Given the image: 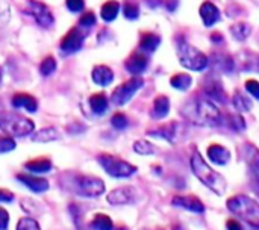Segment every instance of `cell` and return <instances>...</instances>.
Instances as JSON below:
<instances>
[{"mask_svg": "<svg viewBox=\"0 0 259 230\" xmlns=\"http://www.w3.org/2000/svg\"><path fill=\"white\" fill-rule=\"evenodd\" d=\"M181 114L184 118H187L190 123L196 126H205V127H217L222 126V117L219 106L214 103V100L203 96H194L193 99L187 100L184 106L181 108Z\"/></svg>", "mask_w": 259, "mask_h": 230, "instance_id": "cell-1", "label": "cell"}, {"mask_svg": "<svg viewBox=\"0 0 259 230\" xmlns=\"http://www.w3.org/2000/svg\"><path fill=\"white\" fill-rule=\"evenodd\" d=\"M59 185L80 197H99L105 193V182L99 177L79 174V173H64L59 177Z\"/></svg>", "mask_w": 259, "mask_h": 230, "instance_id": "cell-2", "label": "cell"}, {"mask_svg": "<svg viewBox=\"0 0 259 230\" xmlns=\"http://www.w3.org/2000/svg\"><path fill=\"white\" fill-rule=\"evenodd\" d=\"M190 165H191V170H193L194 176H196L203 185H206L211 191H214L217 196H223V194L226 193V190H228V182H226V179H225L220 173L214 171V170L205 162V159L200 156V153L194 152V153L191 155Z\"/></svg>", "mask_w": 259, "mask_h": 230, "instance_id": "cell-3", "label": "cell"}, {"mask_svg": "<svg viewBox=\"0 0 259 230\" xmlns=\"http://www.w3.org/2000/svg\"><path fill=\"white\" fill-rule=\"evenodd\" d=\"M226 206L234 215L246 221L249 226L259 229V203L256 200L250 199L249 196L240 194L231 197L226 202Z\"/></svg>", "mask_w": 259, "mask_h": 230, "instance_id": "cell-4", "label": "cell"}, {"mask_svg": "<svg viewBox=\"0 0 259 230\" xmlns=\"http://www.w3.org/2000/svg\"><path fill=\"white\" fill-rule=\"evenodd\" d=\"M178 58L182 67L193 70V71H202L208 67V56L196 49L194 45L188 44L184 36L178 38Z\"/></svg>", "mask_w": 259, "mask_h": 230, "instance_id": "cell-5", "label": "cell"}, {"mask_svg": "<svg viewBox=\"0 0 259 230\" xmlns=\"http://www.w3.org/2000/svg\"><path fill=\"white\" fill-rule=\"evenodd\" d=\"M35 124L30 118L21 117L18 114L0 112V130L12 138H23L33 132Z\"/></svg>", "mask_w": 259, "mask_h": 230, "instance_id": "cell-6", "label": "cell"}, {"mask_svg": "<svg viewBox=\"0 0 259 230\" xmlns=\"http://www.w3.org/2000/svg\"><path fill=\"white\" fill-rule=\"evenodd\" d=\"M97 161L109 176L117 177V179L131 177L137 173L135 165H132L127 161H123L117 156H112V155H100L97 158Z\"/></svg>", "mask_w": 259, "mask_h": 230, "instance_id": "cell-7", "label": "cell"}, {"mask_svg": "<svg viewBox=\"0 0 259 230\" xmlns=\"http://www.w3.org/2000/svg\"><path fill=\"white\" fill-rule=\"evenodd\" d=\"M143 85H144V80H143L141 77H132V79L126 80L124 83H121L120 86H117V88L114 89V93H112V96H111L112 103L117 105V106L126 105V103L135 96V93H137Z\"/></svg>", "mask_w": 259, "mask_h": 230, "instance_id": "cell-8", "label": "cell"}, {"mask_svg": "<svg viewBox=\"0 0 259 230\" xmlns=\"http://www.w3.org/2000/svg\"><path fill=\"white\" fill-rule=\"evenodd\" d=\"M24 9H26V12L29 15H32L35 18V21L41 27H50L53 24V21H55L52 11L42 2H38V0H26V8Z\"/></svg>", "mask_w": 259, "mask_h": 230, "instance_id": "cell-9", "label": "cell"}, {"mask_svg": "<svg viewBox=\"0 0 259 230\" xmlns=\"http://www.w3.org/2000/svg\"><path fill=\"white\" fill-rule=\"evenodd\" d=\"M243 156L247 162L249 167V174H250V185L252 190L259 188V150L256 146L246 143L243 146Z\"/></svg>", "mask_w": 259, "mask_h": 230, "instance_id": "cell-10", "label": "cell"}, {"mask_svg": "<svg viewBox=\"0 0 259 230\" xmlns=\"http://www.w3.org/2000/svg\"><path fill=\"white\" fill-rule=\"evenodd\" d=\"M85 36H87V30L79 29V27L70 29L68 33L61 39V45H59L61 52L64 55H70V53H74V52L80 50Z\"/></svg>", "mask_w": 259, "mask_h": 230, "instance_id": "cell-11", "label": "cell"}, {"mask_svg": "<svg viewBox=\"0 0 259 230\" xmlns=\"http://www.w3.org/2000/svg\"><path fill=\"white\" fill-rule=\"evenodd\" d=\"M108 203L112 206H120V205H132L137 202V193L132 187H121L114 191H111L106 197Z\"/></svg>", "mask_w": 259, "mask_h": 230, "instance_id": "cell-12", "label": "cell"}, {"mask_svg": "<svg viewBox=\"0 0 259 230\" xmlns=\"http://www.w3.org/2000/svg\"><path fill=\"white\" fill-rule=\"evenodd\" d=\"M171 205L173 206H178V208H182V209H187L190 212H194V214H203L205 212V205L194 196H178V197H173L171 200Z\"/></svg>", "mask_w": 259, "mask_h": 230, "instance_id": "cell-13", "label": "cell"}, {"mask_svg": "<svg viewBox=\"0 0 259 230\" xmlns=\"http://www.w3.org/2000/svg\"><path fill=\"white\" fill-rule=\"evenodd\" d=\"M17 179L26 185L32 193H36V194H41V193H46L49 188H50V183L47 179L44 177H39V176H30V174H17Z\"/></svg>", "mask_w": 259, "mask_h": 230, "instance_id": "cell-14", "label": "cell"}, {"mask_svg": "<svg viewBox=\"0 0 259 230\" xmlns=\"http://www.w3.org/2000/svg\"><path fill=\"white\" fill-rule=\"evenodd\" d=\"M203 94L214 102H220V103L226 102V93L219 79L208 77V80L205 82V86H203Z\"/></svg>", "mask_w": 259, "mask_h": 230, "instance_id": "cell-15", "label": "cell"}, {"mask_svg": "<svg viewBox=\"0 0 259 230\" xmlns=\"http://www.w3.org/2000/svg\"><path fill=\"white\" fill-rule=\"evenodd\" d=\"M178 130H179V124L176 121H173V123H168L165 126L158 127L156 130H149L147 135L149 136H158V138H162V140L175 144L178 141Z\"/></svg>", "mask_w": 259, "mask_h": 230, "instance_id": "cell-16", "label": "cell"}, {"mask_svg": "<svg viewBox=\"0 0 259 230\" xmlns=\"http://www.w3.org/2000/svg\"><path fill=\"white\" fill-rule=\"evenodd\" d=\"M199 12H200L202 21H203V24L206 27L214 26L219 21V18H220V11H219V8L212 2H203L200 5Z\"/></svg>", "mask_w": 259, "mask_h": 230, "instance_id": "cell-17", "label": "cell"}, {"mask_svg": "<svg viewBox=\"0 0 259 230\" xmlns=\"http://www.w3.org/2000/svg\"><path fill=\"white\" fill-rule=\"evenodd\" d=\"M126 70L132 74H141L149 65V58L144 53H134L126 61Z\"/></svg>", "mask_w": 259, "mask_h": 230, "instance_id": "cell-18", "label": "cell"}, {"mask_svg": "<svg viewBox=\"0 0 259 230\" xmlns=\"http://www.w3.org/2000/svg\"><path fill=\"white\" fill-rule=\"evenodd\" d=\"M208 158L212 164L226 165L231 161V152L220 144H212L208 147Z\"/></svg>", "mask_w": 259, "mask_h": 230, "instance_id": "cell-19", "label": "cell"}, {"mask_svg": "<svg viewBox=\"0 0 259 230\" xmlns=\"http://www.w3.org/2000/svg\"><path fill=\"white\" fill-rule=\"evenodd\" d=\"M12 106L15 108H23L27 112H35L38 109V102L33 96L30 94H24V93H18L12 97Z\"/></svg>", "mask_w": 259, "mask_h": 230, "instance_id": "cell-20", "label": "cell"}, {"mask_svg": "<svg viewBox=\"0 0 259 230\" xmlns=\"http://www.w3.org/2000/svg\"><path fill=\"white\" fill-rule=\"evenodd\" d=\"M93 80L100 86H108L114 80V71L106 65H97L93 70Z\"/></svg>", "mask_w": 259, "mask_h": 230, "instance_id": "cell-21", "label": "cell"}, {"mask_svg": "<svg viewBox=\"0 0 259 230\" xmlns=\"http://www.w3.org/2000/svg\"><path fill=\"white\" fill-rule=\"evenodd\" d=\"M170 112V100L167 96H158L153 100V108H152V117L155 120H161L164 117H167Z\"/></svg>", "mask_w": 259, "mask_h": 230, "instance_id": "cell-22", "label": "cell"}, {"mask_svg": "<svg viewBox=\"0 0 259 230\" xmlns=\"http://www.w3.org/2000/svg\"><path fill=\"white\" fill-rule=\"evenodd\" d=\"M222 124L228 126L234 132H244L246 130V121L238 114H226L222 117Z\"/></svg>", "mask_w": 259, "mask_h": 230, "instance_id": "cell-23", "label": "cell"}, {"mask_svg": "<svg viewBox=\"0 0 259 230\" xmlns=\"http://www.w3.org/2000/svg\"><path fill=\"white\" fill-rule=\"evenodd\" d=\"M61 133L55 129V127H44L38 132L33 133L32 140L35 143H50V141H56L59 140Z\"/></svg>", "mask_w": 259, "mask_h": 230, "instance_id": "cell-24", "label": "cell"}, {"mask_svg": "<svg viewBox=\"0 0 259 230\" xmlns=\"http://www.w3.org/2000/svg\"><path fill=\"white\" fill-rule=\"evenodd\" d=\"M90 108L97 115L105 114L106 109H108V99H106V96L102 94V93L100 94H93L90 97Z\"/></svg>", "mask_w": 259, "mask_h": 230, "instance_id": "cell-25", "label": "cell"}, {"mask_svg": "<svg viewBox=\"0 0 259 230\" xmlns=\"http://www.w3.org/2000/svg\"><path fill=\"white\" fill-rule=\"evenodd\" d=\"M26 168L32 173H49L52 170V162L50 159L47 158H38V159H33V161H29L26 162Z\"/></svg>", "mask_w": 259, "mask_h": 230, "instance_id": "cell-26", "label": "cell"}, {"mask_svg": "<svg viewBox=\"0 0 259 230\" xmlns=\"http://www.w3.org/2000/svg\"><path fill=\"white\" fill-rule=\"evenodd\" d=\"M118 12H120V3L115 2V0L106 2V3L102 6V9H100V15H102V18H103L105 21H114V20L117 18Z\"/></svg>", "mask_w": 259, "mask_h": 230, "instance_id": "cell-27", "label": "cell"}, {"mask_svg": "<svg viewBox=\"0 0 259 230\" xmlns=\"http://www.w3.org/2000/svg\"><path fill=\"white\" fill-rule=\"evenodd\" d=\"M170 85L179 91H187L193 85V77L185 73H178L170 79Z\"/></svg>", "mask_w": 259, "mask_h": 230, "instance_id": "cell-28", "label": "cell"}, {"mask_svg": "<svg viewBox=\"0 0 259 230\" xmlns=\"http://www.w3.org/2000/svg\"><path fill=\"white\" fill-rule=\"evenodd\" d=\"M159 42H161V38L158 35H155V33H144L141 36V39H140V47H141V50L150 53V52H155L158 49Z\"/></svg>", "mask_w": 259, "mask_h": 230, "instance_id": "cell-29", "label": "cell"}, {"mask_svg": "<svg viewBox=\"0 0 259 230\" xmlns=\"http://www.w3.org/2000/svg\"><path fill=\"white\" fill-rule=\"evenodd\" d=\"M214 65H215V68L217 70H220V71H225V73H231L232 70H234V67H235V62H234V59L229 56V55H215L214 56Z\"/></svg>", "mask_w": 259, "mask_h": 230, "instance_id": "cell-30", "label": "cell"}, {"mask_svg": "<svg viewBox=\"0 0 259 230\" xmlns=\"http://www.w3.org/2000/svg\"><path fill=\"white\" fill-rule=\"evenodd\" d=\"M250 32H252V27L247 23H243V21H240V23H237V24H234L231 27V33L237 41H246L247 36L250 35Z\"/></svg>", "mask_w": 259, "mask_h": 230, "instance_id": "cell-31", "label": "cell"}, {"mask_svg": "<svg viewBox=\"0 0 259 230\" xmlns=\"http://www.w3.org/2000/svg\"><path fill=\"white\" fill-rule=\"evenodd\" d=\"M91 229L94 230H114V223L108 215L97 214L91 221Z\"/></svg>", "mask_w": 259, "mask_h": 230, "instance_id": "cell-32", "label": "cell"}, {"mask_svg": "<svg viewBox=\"0 0 259 230\" xmlns=\"http://www.w3.org/2000/svg\"><path fill=\"white\" fill-rule=\"evenodd\" d=\"M232 103H234V106H235L238 111H241V112H247V111H250L252 106H253L252 102H250L244 94H241V93H235V94H234Z\"/></svg>", "mask_w": 259, "mask_h": 230, "instance_id": "cell-33", "label": "cell"}, {"mask_svg": "<svg viewBox=\"0 0 259 230\" xmlns=\"http://www.w3.org/2000/svg\"><path fill=\"white\" fill-rule=\"evenodd\" d=\"M134 150L138 155H155L156 153L155 146L146 140H138L137 143H134Z\"/></svg>", "mask_w": 259, "mask_h": 230, "instance_id": "cell-34", "label": "cell"}, {"mask_svg": "<svg viewBox=\"0 0 259 230\" xmlns=\"http://www.w3.org/2000/svg\"><path fill=\"white\" fill-rule=\"evenodd\" d=\"M55 70H56V61L53 56H47L39 65V71L42 76H50V74H53Z\"/></svg>", "mask_w": 259, "mask_h": 230, "instance_id": "cell-35", "label": "cell"}, {"mask_svg": "<svg viewBox=\"0 0 259 230\" xmlns=\"http://www.w3.org/2000/svg\"><path fill=\"white\" fill-rule=\"evenodd\" d=\"M70 215L73 218V224L76 230H85L83 229V221H82V211L77 205H70Z\"/></svg>", "mask_w": 259, "mask_h": 230, "instance_id": "cell-36", "label": "cell"}, {"mask_svg": "<svg viewBox=\"0 0 259 230\" xmlns=\"http://www.w3.org/2000/svg\"><path fill=\"white\" fill-rule=\"evenodd\" d=\"M123 14L127 20H137L138 15H140V8L135 5V3H124L123 6Z\"/></svg>", "mask_w": 259, "mask_h": 230, "instance_id": "cell-37", "label": "cell"}, {"mask_svg": "<svg viewBox=\"0 0 259 230\" xmlns=\"http://www.w3.org/2000/svg\"><path fill=\"white\" fill-rule=\"evenodd\" d=\"M17 230H41L39 224L33 220V218H29V217H24L18 221L17 224Z\"/></svg>", "mask_w": 259, "mask_h": 230, "instance_id": "cell-38", "label": "cell"}, {"mask_svg": "<svg viewBox=\"0 0 259 230\" xmlns=\"http://www.w3.org/2000/svg\"><path fill=\"white\" fill-rule=\"evenodd\" d=\"M111 124H112L115 129L123 130V129L127 127L129 120H127V117H126L124 114H115V115H112V118H111Z\"/></svg>", "mask_w": 259, "mask_h": 230, "instance_id": "cell-39", "label": "cell"}, {"mask_svg": "<svg viewBox=\"0 0 259 230\" xmlns=\"http://www.w3.org/2000/svg\"><path fill=\"white\" fill-rule=\"evenodd\" d=\"M15 147H17V144H15V140H12V136L11 138H0V153L12 152Z\"/></svg>", "mask_w": 259, "mask_h": 230, "instance_id": "cell-40", "label": "cell"}, {"mask_svg": "<svg viewBox=\"0 0 259 230\" xmlns=\"http://www.w3.org/2000/svg\"><path fill=\"white\" fill-rule=\"evenodd\" d=\"M79 24H80L82 27H85V29L94 26V24H96V15H94L93 12H85V14L80 17Z\"/></svg>", "mask_w": 259, "mask_h": 230, "instance_id": "cell-41", "label": "cell"}, {"mask_svg": "<svg viewBox=\"0 0 259 230\" xmlns=\"http://www.w3.org/2000/svg\"><path fill=\"white\" fill-rule=\"evenodd\" d=\"M246 89H247V93L250 94V96H253L255 99H258L259 100V82L258 80H255V79H249L247 82H246Z\"/></svg>", "mask_w": 259, "mask_h": 230, "instance_id": "cell-42", "label": "cell"}, {"mask_svg": "<svg viewBox=\"0 0 259 230\" xmlns=\"http://www.w3.org/2000/svg\"><path fill=\"white\" fill-rule=\"evenodd\" d=\"M8 21H9V8L3 0H0V27L5 26Z\"/></svg>", "mask_w": 259, "mask_h": 230, "instance_id": "cell-43", "label": "cell"}, {"mask_svg": "<svg viewBox=\"0 0 259 230\" xmlns=\"http://www.w3.org/2000/svg\"><path fill=\"white\" fill-rule=\"evenodd\" d=\"M65 3L71 12H80L85 6V0H65Z\"/></svg>", "mask_w": 259, "mask_h": 230, "instance_id": "cell-44", "label": "cell"}, {"mask_svg": "<svg viewBox=\"0 0 259 230\" xmlns=\"http://www.w3.org/2000/svg\"><path fill=\"white\" fill-rule=\"evenodd\" d=\"M9 226V214L6 209L0 208V230H6Z\"/></svg>", "mask_w": 259, "mask_h": 230, "instance_id": "cell-45", "label": "cell"}, {"mask_svg": "<svg viewBox=\"0 0 259 230\" xmlns=\"http://www.w3.org/2000/svg\"><path fill=\"white\" fill-rule=\"evenodd\" d=\"M14 200V194L8 190H0V203H9Z\"/></svg>", "mask_w": 259, "mask_h": 230, "instance_id": "cell-46", "label": "cell"}, {"mask_svg": "<svg viewBox=\"0 0 259 230\" xmlns=\"http://www.w3.org/2000/svg\"><path fill=\"white\" fill-rule=\"evenodd\" d=\"M226 227H228V230H244L243 229V226H241L238 221H235V220H228Z\"/></svg>", "mask_w": 259, "mask_h": 230, "instance_id": "cell-47", "label": "cell"}, {"mask_svg": "<svg viewBox=\"0 0 259 230\" xmlns=\"http://www.w3.org/2000/svg\"><path fill=\"white\" fill-rule=\"evenodd\" d=\"M211 41H212V42H215V44L223 42V36H222V33H219V32L212 33V35H211Z\"/></svg>", "mask_w": 259, "mask_h": 230, "instance_id": "cell-48", "label": "cell"}, {"mask_svg": "<svg viewBox=\"0 0 259 230\" xmlns=\"http://www.w3.org/2000/svg\"><path fill=\"white\" fill-rule=\"evenodd\" d=\"M253 193H255V194L259 197V188H253Z\"/></svg>", "mask_w": 259, "mask_h": 230, "instance_id": "cell-49", "label": "cell"}, {"mask_svg": "<svg viewBox=\"0 0 259 230\" xmlns=\"http://www.w3.org/2000/svg\"><path fill=\"white\" fill-rule=\"evenodd\" d=\"M0 82H2V68H0Z\"/></svg>", "mask_w": 259, "mask_h": 230, "instance_id": "cell-50", "label": "cell"}, {"mask_svg": "<svg viewBox=\"0 0 259 230\" xmlns=\"http://www.w3.org/2000/svg\"><path fill=\"white\" fill-rule=\"evenodd\" d=\"M143 230H150V229H143ZM156 230H161V229H156Z\"/></svg>", "mask_w": 259, "mask_h": 230, "instance_id": "cell-51", "label": "cell"}, {"mask_svg": "<svg viewBox=\"0 0 259 230\" xmlns=\"http://www.w3.org/2000/svg\"><path fill=\"white\" fill-rule=\"evenodd\" d=\"M258 67H259V59H258Z\"/></svg>", "mask_w": 259, "mask_h": 230, "instance_id": "cell-52", "label": "cell"}]
</instances>
